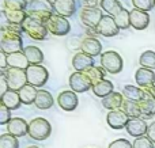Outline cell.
<instances>
[{
  "instance_id": "cell-1",
  "label": "cell",
  "mask_w": 155,
  "mask_h": 148,
  "mask_svg": "<svg viewBox=\"0 0 155 148\" xmlns=\"http://www.w3.org/2000/svg\"><path fill=\"white\" fill-rule=\"evenodd\" d=\"M2 31V38H0V48H2L3 54H11L16 52H23V40L22 34L8 30L0 29Z\"/></svg>"
},
{
  "instance_id": "cell-2",
  "label": "cell",
  "mask_w": 155,
  "mask_h": 148,
  "mask_svg": "<svg viewBox=\"0 0 155 148\" xmlns=\"http://www.w3.org/2000/svg\"><path fill=\"white\" fill-rule=\"evenodd\" d=\"M52 135V125L44 117L33 118L29 122V136L35 141H44Z\"/></svg>"
},
{
  "instance_id": "cell-3",
  "label": "cell",
  "mask_w": 155,
  "mask_h": 148,
  "mask_svg": "<svg viewBox=\"0 0 155 148\" xmlns=\"http://www.w3.org/2000/svg\"><path fill=\"white\" fill-rule=\"evenodd\" d=\"M99 61H101V67L110 75H117V73H120L123 71L124 67L123 57L116 50L104 52L101 54V57H99Z\"/></svg>"
},
{
  "instance_id": "cell-4",
  "label": "cell",
  "mask_w": 155,
  "mask_h": 148,
  "mask_svg": "<svg viewBox=\"0 0 155 148\" xmlns=\"http://www.w3.org/2000/svg\"><path fill=\"white\" fill-rule=\"evenodd\" d=\"M22 27H23L25 34L29 35V37L34 41H44L48 37V33H49L45 23H41V22L35 21L31 16H27L26 21L22 24Z\"/></svg>"
},
{
  "instance_id": "cell-5",
  "label": "cell",
  "mask_w": 155,
  "mask_h": 148,
  "mask_svg": "<svg viewBox=\"0 0 155 148\" xmlns=\"http://www.w3.org/2000/svg\"><path fill=\"white\" fill-rule=\"evenodd\" d=\"M46 29L51 34L56 35V37H64L68 33L71 31V23L67 18H63V16L53 14L51 18L48 19V22L45 23Z\"/></svg>"
},
{
  "instance_id": "cell-6",
  "label": "cell",
  "mask_w": 155,
  "mask_h": 148,
  "mask_svg": "<svg viewBox=\"0 0 155 148\" xmlns=\"http://www.w3.org/2000/svg\"><path fill=\"white\" fill-rule=\"evenodd\" d=\"M26 75L27 83L37 87V88L44 87L49 79V72L44 65H30L26 69Z\"/></svg>"
},
{
  "instance_id": "cell-7",
  "label": "cell",
  "mask_w": 155,
  "mask_h": 148,
  "mask_svg": "<svg viewBox=\"0 0 155 148\" xmlns=\"http://www.w3.org/2000/svg\"><path fill=\"white\" fill-rule=\"evenodd\" d=\"M3 75L7 79V83L10 90L12 91H21L27 83V75L26 71L23 69H15V68H8Z\"/></svg>"
},
{
  "instance_id": "cell-8",
  "label": "cell",
  "mask_w": 155,
  "mask_h": 148,
  "mask_svg": "<svg viewBox=\"0 0 155 148\" xmlns=\"http://www.w3.org/2000/svg\"><path fill=\"white\" fill-rule=\"evenodd\" d=\"M68 83H70V88L74 92H76V94L86 92L93 88V83H91L90 78L87 76L86 72H78V71H75V72L70 76Z\"/></svg>"
},
{
  "instance_id": "cell-9",
  "label": "cell",
  "mask_w": 155,
  "mask_h": 148,
  "mask_svg": "<svg viewBox=\"0 0 155 148\" xmlns=\"http://www.w3.org/2000/svg\"><path fill=\"white\" fill-rule=\"evenodd\" d=\"M80 21L84 24V27H93L97 29V26L99 24L101 19L104 18L101 8H86L83 7L80 10Z\"/></svg>"
},
{
  "instance_id": "cell-10",
  "label": "cell",
  "mask_w": 155,
  "mask_h": 148,
  "mask_svg": "<svg viewBox=\"0 0 155 148\" xmlns=\"http://www.w3.org/2000/svg\"><path fill=\"white\" fill-rule=\"evenodd\" d=\"M57 105L64 111H74L79 105V98L78 94L72 90H64L57 95Z\"/></svg>"
},
{
  "instance_id": "cell-11",
  "label": "cell",
  "mask_w": 155,
  "mask_h": 148,
  "mask_svg": "<svg viewBox=\"0 0 155 148\" xmlns=\"http://www.w3.org/2000/svg\"><path fill=\"white\" fill-rule=\"evenodd\" d=\"M125 129H127V133L129 136H132V137H135V139L143 137V136L147 135L148 124L142 117H139V118H129Z\"/></svg>"
},
{
  "instance_id": "cell-12",
  "label": "cell",
  "mask_w": 155,
  "mask_h": 148,
  "mask_svg": "<svg viewBox=\"0 0 155 148\" xmlns=\"http://www.w3.org/2000/svg\"><path fill=\"white\" fill-rule=\"evenodd\" d=\"M97 30H98L99 35H102V37H114L120 33V29L116 24L114 18L110 15H106V14L101 19L99 24L97 26Z\"/></svg>"
},
{
  "instance_id": "cell-13",
  "label": "cell",
  "mask_w": 155,
  "mask_h": 148,
  "mask_svg": "<svg viewBox=\"0 0 155 148\" xmlns=\"http://www.w3.org/2000/svg\"><path fill=\"white\" fill-rule=\"evenodd\" d=\"M7 133L18 139L25 137L26 135H29V122L21 117H12V120L7 124Z\"/></svg>"
},
{
  "instance_id": "cell-14",
  "label": "cell",
  "mask_w": 155,
  "mask_h": 148,
  "mask_svg": "<svg viewBox=\"0 0 155 148\" xmlns=\"http://www.w3.org/2000/svg\"><path fill=\"white\" fill-rule=\"evenodd\" d=\"M128 121H129V117L127 116V114L124 113L121 109L109 111V113H107V116H106L107 125H109L112 129H114V130L124 129V128L127 127V124H128Z\"/></svg>"
},
{
  "instance_id": "cell-15",
  "label": "cell",
  "mask_w": 155,
  "mask_h": 148,
  "mask_svg": "<svg viewBox=\"0 0 155 148\" xmlns=\"http://www.w3.org/2000/svg\"><path fill=\"white\" fill-rule=\"evenodd\" d=\"M75 0H53V12L63 18H70L76 12Z\"/></svg>"
},
{
  "instance_id": "cell-16",
  "label": "cell",
  "mask_w": 155,
  "mask_h": 148,
  "mask_svg": "<svg viewBox=\"0 0 155 148\" xmlns=\"http://www.w3.org/2000/svg\"><path fill=\"white\" fill-rule=\"evenodd\" d=\"M129 14H131V27H134L135 30H146L150 24V14L148 12L134 8L129 11Z\"/></svg>"
},
{
  "instance_id": "cell-17",
  "label": "cell",
  "mask_w": 155,
  "mask_h": 148,
  "mask_svg": "<svg viewBox=\"0 0 155 148\" xmlns=\"http://www.w3.org/2000/svg\"><path fill=\"white\" fill-rule=\"evenodd\" d=\"M80 50L83 53L88 54L91 57L101 56L102 54V43L98 41V38H91V37H84L80 42Z\"/></svg>"
},
{
  "instance_id": "cell-18",
  "label": "cell",
  "mask_w": 155,
  "mask_h": 148,
  "mask_svg": "<svg viewBox=\"0 0 155 148\" xmlns=\"http://www.w3.org/2000/svg\"><path fill=\"white\" fill-rule=\"evenodd\" d=\"M95 65V61H94V57L88 56V54L83 53V52H79V53H75L72 57V67L74 69L78 71V72H86L87 69L93 68Z\"/></svg>"
},
{
  "instance_id": "cell-19",
  "label": "cell",
  "mask_w": 155,
  "mask_h": 148,
  "mask_svg": "<svg viewBox=\"0 0 155 148\" xmlns=\"http://www.w3.org/2000/svg\"><path fill=\"white\" fill-rule=\"evenodd\" d=\"M5 64L8 68H15V69L26 71L30 67V63L23 52H16V53L5 54Z\"/></svg>"
},
{
  "instance_id": "cell-20",
  "label": "cell",
  "mask_w": 155,
  "mask_h": 148,
  "mask_svg": "<svg viewBox=\"0 0 155 148\" xmlns=\"http://www.w3.org/2000/svg\"><path fill=\"white\" fill-rule=\"evenodd\" d=\"M135 80H136V84L140 88L155 86V72L153 69H147V68L140 67L135 72Z\"/></svg>"
},
{
  "instance_id": "cell-21",
  "label": "cell",
  "mask_w": 155,
  "mask_h": 148,
  "mask_svg": "<svg viewBox=\"0 0 155 148\" xmlns=\"http://www.w3.org/2000/svg\"><path fill=\"white\" fill-rule=\"evenodd\" d=\"M124 101H125V98H124L123 92H112L110 95H107L106 98H104V99L101 101L102 106H104L106 110L112 111V110H118V109L123 108V103Z\"/></svg>"
},
{
  "instance_id": "cell-22",
  "label": "cell",
  "mask_w": 155,
  "mask_h": 148,
  "mask_svg": "<svg viewBox=\"0 0 155 148\" xmlns=\"http://www.w3.org/2000/svg\"><path fill=\"white\" fill-rule=\"evenodd\" d=\"M0 102H2V105H4L5 108L10 109V110H16V109H19L22 105V99H21V95H19V91H12V90H8L5 94L2 95Z\"/></svg>"
},
{
  "instance_id": "cell-23",
  "label": "cell",
  "mask_w": 155,
  "mask_h": 148,
  "mask_svg": "<svg viewBox=\"0 0 155 148\" xmlns=\"http://www.w3.org/2000/svg\"><path fill=\"white\" fill-rule=\"evenodd\" d=\"M54 105V99L48 90H38L34 106L40 110H48Z\"/></svg>"
},
{
  "instance_id": "cell-24",
  "label": "cell",
  "mask_w": 155,
  "mask_h": 148,
  "mask_svg": "<svg viewBox=\"0 0 155 148\" xmlns=\"http://www.w3.org/2000/svg\"><path fill=\"white\" fill-rule=\"evenodd\" d=\"M26 11H27V14L53 12V0H30Z\"/></svg>"
},
{
  "instance_id": "cell-25",
  "label": "cell",
  "mask_w": 155,
  "mask_h": 148,
  "mask_svg": "<svg viewBox=\"0 0 155 148\" xmlns=\"http://www.w3.org/2000/svg\"><path fill=\"white\" fill-rule=\"evenodd\" d=\"M23 53L27 57V60H29L30 65H41L44 59H45L44 57V52L38 46H33V45L25 46Z\"/></svg>"
},
{
  "instance_id": "cell-26",
  "label": "cell",
  "mask_w": 155,
  "mask_h": 148,
  "mask_svg": "<svg viewBox=\"0 0 155 148\" xmlns=\"http://www.w3.org/2000/svg\"><path fill=\"white\" fill-rule=\"evenodd\" d=\"M91 90H93L95 97L104 99V98H106L107 95H110L112 92H114L113 91V90H114V86H113V83L109 80V79H104V80L98 82L97 84H94Z\"/></svg>"
},
{
  "instance_id": "cell-27",
  "label": "cell",
  "mask_w": 155,
  "mask_h": 148,
  "mask_svg": "<svg viewBox=\"0 0 155 148\" xmlns=\"http://www.w3.org/2000/svg\"><path fill=\"white\" fill-rule=\"evenodd\" d=\"M2 12L5 16L8 23H15V24H23V22L29 16L27 11H21V10H7V8H3Z\"/></svg>"
},
{
  "instance_id": "cell-28",
  "label": "cell",
  "mask_w": 155,
  "mask_h": 148,
  "mask_svg": "<svg viewBox=\"0 0 155 148\" xmlns=\"http://www.w3.org/2000/svg\"><path fill=\"white\" fill-rule=\"evenodd\" d=\"M99 5H101V10L104 12H106V15H110L113 18L124 10L123 4L118 0H101Z\"/></svg>"
},
{
  "instance_id": "cell-29",
  "label": "cell",
  "mask_w": 155,
  "mask_h": 148,
  "mask_svg": "<svg viewBox=\"0 0 155 148\" xmlns=\"http://www.w3.org/2000/svg\"><path fill=\"white\" fill-rule=\"evenodd\" d=\"M37 94H38L37 87L31 86V84H26V86L19 91V95H21V99H22V105H33V103L35 102Z\"/></svg>"
},
{
  "instance_id": "cell-30",
  "label": "cell",
  "mask_w": 155,
  "mask_h": 148,
  "mask_svg": "<svg viewBox=\"0 0 155 148\" xmlns=\"http://www.w3.org/2000/svg\"><path fill=\"white\" fill-rule=\"evenodd\" d=\"M123 95L125 99L134 101V102H140L144 98L143 90L139 86H132V84H127L123 88Z\"/></svg>"
},
{
  "instance_id": "cell-31",
  "label": "cell",
  "mask_w": 155,
  "mask_h": 148,
  "mask_svg": "<svg viewBox=\"0 0 155 148\" xmlns=\"http://www.w3.org/2000/svg\"><path fill=\"white\" fill-rule=\"evenodd\" d=\"M142 118H153L155 117V99H142L139 102Z\"/></svg>"
},
{
  "instance_id": "cell-32",
  "label": "cell",
  "mask_w": 155,
  "mask_h": 148,
  "mask_svg": "<svg viewBox=\"0 0 155 148\" xmlns=\"http://www.w3.org/2000/svg\"><path fill=\"white\" fill-rule=\"evenodd\" d=\"M121 110H123L129 118H139V117H142L140 108H139V102H134V101L125 99L124 103H123Z\"/></svg>"
},
{
  "instance_id": "cell-33",
  "label": "cell",
  "mask_w": 155,
  "mask_h": 148,
  "mask_svg": "<svg viewBox=\"0 0 155 148\" xmlns=\"http://www.w3.org/2000/svg\"><path fill=\"white\" fill-rule=\"evenodd\" d=\"M139 64H140V67H143V68L155 71V52H153V50L143 52L139 57Z\"/></svg>"
},
{
  "instance_id": "cell-34",
  "label": "cell",
  "mask_w": 155,
  "mask_h": 148,
  "mask_svg": "<svg viewBox=\"0 0 155 148\" xmlns=\"http://www.w3.org/2000/svg\"><path fill=\"white\" fill-rule=\"evenodd\" d=\"M114 21L120 30H127L131 27V14H129L128 10L124 8L120 14H117V15L114 16Z\"/></svg>"
},
{
  "instance_id": "cell-35",
  "label": "cell",
  "mask_w": 155,
  "mask_h": 148,
  "mask_svg": "<svg viewBox=\"0 0 155 148\" xmlns=\"http://www.w3.org/2000/svg\"><path fill=\"white\" fill-rule=\"evenodd\" d=\"M105 72H106V71H105L102 67H95V65H94L93 68H90V69L86 71L87 76L90 78L91 83H93V86L94 84H97L98 82L104 80L105 79Z\"/></svg>"
},
{
  "instance_id": "cell-36",
  "label": "cell",
  "mask_w": 155,
  "mask_h": 148,
  "mask_svg": "<svg viewBox=\"0 0 155 148\" xmlns=\"http://www.w3.org/2000/svg\"><path fill=\"white\" fill-rule=\"evenodd\" d=\"M0 148H19L18 137L10 133H3L0 136Z\"/></svg>"
},
{
  "instance_id": "cell-37",
  "label": "cell",
  "mask_w": 155,
  "mask_h": 148,
  "mask_svg": "<svg viewBox=\"0 0 155 148\" xmlns=\"http://www.w3.org/2000/svg\"><path fill=\"white\" fill-rule=\"evenodd\" d=\"M29 2L27 0H4V7L7 10H21V11H26Z\"/></svg>"
},
{
  "instance_id": "cell-38",
  "label": "cell",
  "mask_w": 155,
  "mask_h": 148,
  "mask_svg": "<svg viewBox=\"0 0 155 148\" xmlns=\"http://www.w3.org/2000/svg\"><path fill=\"white\" fill-rule=\"evenodd\" d=\"M132 4L137 10L148 12L155 7V0H132Z\"/></svg>"
},
{
  "instance_id": "cell-39",
  "label": "cell",
  "mask_w": 155,
  "mask_h": 148,
  "mask_svg": "<svg viewBox=\"0 0 155 148\" xmlns=\"http://www.w3.org/2000/svg\"><path fill=\"white\" fill-rule=\"evenodd\" d=\"M132 146H134V148H155V144L147 137V136L135 139Z\"/></svg>"
},
{
  "instance_id": "cell-40",
  "label": "cell",
  "mask_w": 155,
  "mask_h": 148,
  "mask_svg": "<svg viewBox=\"0 0 155 148\" xmlns=\"http://www.w3.org/2000/svg\"><path fill=\"white\" fill-rule=\"evenodd\" d=\"M11 120H12L11 110L4 105H0V125H7Z\"/></svg>"
},
{
  "instance_id": "cell-41",
  "label": "cell",
  "mask_w": 155,
  "mask_h": 148,
  "mask_svg": "<svg viewBox=\"0 0 155 148\" xmlns=\"http://www.w3.org/2000/svg\"><path fill=\"white\" fill-rule=\"evenodd\" d=\"M107 148H134V146L127 139H117V140L112 141Z\"/></svg>"
},
{
  "instance_id": "cell-42",
  "label": "cell",
  "mask_w": 155,
  "mask_h": 148,
  "mask_svg": "<svg viewBox=\"0 0 155 148\" xmlns=\"http://www.w3.org/2000/svg\"><path fill=\"white\" fill-rule=\"evenodd\" d=\"M2 29L4 30H8V31H14V33H19V34H22L23 33V27H22V24H15V23H4L2 24Z\"/></svg>"
},
{
  "instance_id": "cell-43",
  "label": "cell",
  "mask_w": 155,
  "mask_h": 148,
  "mask_svg": "<svg viewBox=\"0 0 155 148\" xmlns=\"http://www.w3.org/2000/svg\"><path fill=\"white\" fill-rule=\"evenodd\" d=\"M146 136H147V137L155 144V122H151V124H148L147 135H146Z\"/></svg>"
},
{
  "instance_id": "cell-44",
  "label": "cell",
  "mask_w": 155,
  "mask_h": 148,
  "mask_svg": "<svg viewBox=\"0 0 155 148\" xmlns=\"http://www.w3.org/2000/svg\"><path fill=\"white\" fill-rule=\"evenodd\" d=\"M98 4H101V0H83V7L86 8H98Z\"/></svg>"
},
{
  "instance_id": "cell-45",
  "label": "cell",
  "mask_w": 155,
  "mask_h": 148,
  "mask_svg": "<svg viewBox=\"0 0 155 148\" xmlns=\"http://www.w3.org/2000/svg\"><path fill=\"white\" fill-rule=\"evenodd\" d=\"M0 84H2V95L5 94V92L10 90V87H8V83H7V79H5V76L2 73V78H0Z\"/></svg>"
},
{
  "instance_id": "cell-46",
  "label": "cell",
  "mask_w": 155,
  "mask_h": 148,
  "mask_svg": "<svg viewBox=\"0 0 155 148\" xmlns=\"http://www.w3.org/2000/svg\"><path fill=\"white\" fill-rule=\"evenodd\" d=\"M84 29H86V34H87V37L97 38V35H99V33H98L97 29H93V27H84Z\"/></svg>"
},
{
  "instance_id": "cell-47",
  "label": "cell",
  "mask_w": 155,
  "mask_h": 148,
  "mask_svg": "<svg viewBox=\"0 0 155 148\" xmlns=\"http://www.w3.org/2000/svg\"><path fill=\"white\" fill-rule=\"evenodd\" d=\"M26 148H40L38 146H29V147H26Z\"/></svg>"
},
{
  "instance_id": "cell-48",
  "label": "cell",
  "mask_w": 155,
  "mask_h": 148,
  "mask_svg": "<svg viewBox=\"0 0 155 148\" xmlns=\"http://www.w3.org/2000/svg\"><path fill=\"white\" fill-rule=\"evenodd\" d=\"M154 118H155V117H154Z\"/></svg>"
}]
</instances>
